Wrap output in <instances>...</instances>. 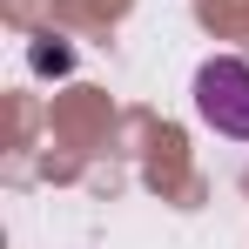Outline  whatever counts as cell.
<instances>
[{
    "label": "cell",
    "instance_id": "1",
    "mask_svg": "<svg viewBox=\"0 0 249 249\" xmlns=\"http://www.w3.org/2000/svg\"><path fill=\"white\" fill-rule=\"evenodd\" d=\"M196 115H202L215 135L249 142V61L215 54V61L196 68Z\"/></svg>",
    "mask_w": 249,
    "mask_h": 249
}]
</instances>
